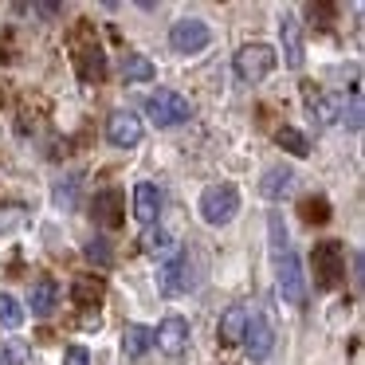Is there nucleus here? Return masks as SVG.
<instances>
[{
	"label": "nucleus",
	"mask_w": 365,
	"mask_h": 365,
	"mask_svg": "<svg viewBox=\"0 0 365 365\" xmlns=\"http://www.w3.org/2000/svg\"><path fill=\"white\" fill-rule=\"evenodd\" d=\"M291 189H294V173H291L287 165L267 169V173H263V181H259V192H263L267 200H283Z\"/></svg>",
	"instance_id": "obj_15"
},
{
	"label": "nucleus",
	"mask_w": 365,
	"mask_h": 365,
	"mask_svg": "<svg viewBox=\"0 0 365 365\" xmlns=\"http://www.w3.org/2000/svg\"><path fill=\"white\" fill-rule=\"evenodd\" d=\"M299 212H302V220H307V224H326V220H330V200H326V197H307Z\"/></svg>",
	"instance_id": "obj_25"
},
{
	"label": "nucleus",
	"mask_w": 365,
	"mask_h": 365,
	"mask_svg": "<svg viewBox=\"0 0 365 365\" xmlns=\"http://www.w3.org/2000/svg\"><path fill=\"white\" fill-rule=\"evenodd\" d=\"M197 208H200V216H205V224H212V228H224V224L232 220V216L240 212V192H236V185H208L205 192H200V200H197Z\"/></svg>",
	"instance_id": "obj_3"
},
{
	"label": "nucleus",
	"mask_w": 365,
	"mask_h": 365,
	"mask_svg": "<svg viewBox=\"0 0 365 365\" xmlns=\"http://www.w3.org/2000/svg\"><path fill=\"white\" fill-rule=\"evenodd\" d=\"M106 142L118 145V150H130V145L142 142V118L130 110H114L106 118Z\"/></svg>",
	"instance_id": "obj_8"
},
{
	"label": "nucleus",
	"mask_w": 365,
	"mask_h": 365,
	"mask_svg": "<svg viewBox=\"0 0 365 365\" xmlns=\"http://www.w3.org/2000/svg\"><path fill=\"white\" fill-rule=\"evenodd\" d=\"M28 12H32V16H59V12H63V4H51V0H48V4H32Z\"/></svg>",
	"instance_id": "obj_30"
},
{
	"label": "nucleus",
	"mask_w": 365,
	"mask_h": 365,
	"mask_svg": "<svg viewBox=\"0 0 365 365\" xmlns=\"http://www.w3.org/2000/svg\"><path fill=\"white\" fill-rule=\"evenodd\" d=\"M142 252H150V255L173 252V236H169L165 228H145V232H142Z\"/></svg>",
	"instance_id": "obj_24"
},
{
	"label": "nucleus",
	"mask_w": 365,
	"mask_h": 365,
	"mask_svg": "<svg viewBox=\"0 0 365 365\" xmlns=\"http://www.w3.org/2000/svg\"><path fill=\"white\" fill-rule=\"evenodd\" d=\"M275 279H279V294L291 307H307V271H302V259L294 252L279 255L275 259Z\"/></svg>",
	"instance_id": "obj_6"
},
{
	"label": "nucleus",
	"mask_w": 365,
	"mask_h": 365,
	"mask_svg": "<svg viewBox=\"0 0 365 365\" xmlns=\"http://www.w3.org/2000/svg\"><path fill=\"white\" fill-rule=\"evenodd\" d=\"M310 267H314V287L318 291H334L346 279V244L341 240H318L310 252Z\"/></svg>",
	"instance_id": "obj_1"
},
{
	"label": "nucleus",
	"mask_w": 365,
	"mask_h": 365,
	"mask_svg": "<svg viewBox=\"0 0 365 365\" xmlns=\"http://www.w3.org/2000/svg\"><path fill=\"white\" fill-rule=\"evenodd\" d=\"M0 326L4 330H20L24 326V302L4 294V291H0Z\"/></svg>",
	"instance_id": "obj_21"
},
{
	"label": "nucleus",
	"mask_w": 365,
	"mask_h": 365,
	"mask_svg": "<svg viewBox=\"0 0 365 365\" xmlns=\"http://www.w3.org/2000/svg\"><path fill=\"white\" fill-rule=\"evenodd\" d=\"M63 365H91L87 346H67V349H63Z\"/></svg>",
	"instance_id": "obj_28"
},
{
	"label": "nucleus",
	"mask_w": 365,
	"mask_h": 365,
	"mask_svg": "<svg viewBox=\"0 0 365 365\" xmlns=\"http://www.w3.org/2000/svg\"><path fill=\"white\" fill-rule=\"evenodd\" d=\"M158 287L161 294H185L192 287V263L189 255H177L173 263H165V267L158 271Z\"/></svg>",
	"instance_id": "obj_12"
},
{
	"label": "nucleus",
	"mask_w": 365,
	"mask_h": 365,
	"mask_svg": "<svg viewBox=\"0 0 365 365\" xmlns=\"http://www.w3.org/2000/svg\"><path fill=\"white\" fill-rule=\"evenodd\" d=\"M28 302H32L36 318H48L51 310H56V302H59V287L51 283V279H40V283L32 287V294H28Z\"/></svg>",
	"instance_id": "obj_17"
},
{
	"label": "nucleus",
	"mask_w": 365,
	"mask_h": 365,
	"mask_svg": "<svg viewBox=\"0 0 365 365\" xmlns=\"http://www.w3.org/2000/svg\"><path fill=\"white\" fill-rule=\"evenodd\" d=\"M75 189H79V177H71V181H67V189H56V200L71 208L75 205Z\"/></svg>",
	"instance_id": "obj_29"
},
{
	"label": "nucleus",
	"mask_w": 365,
	"mask_h": 365,
	"mask_svg": "<svg viewBox=\"0 0 365 365\" xmlns=\"http://www.w3.org/2000/svg\"><path fill=\"white\" fill-rule=\"evenodd\" d=\"M153 341H158V346L165 349L169 357H181L185 346H189V322H185L181 314H169L165 322L153 330Z\"/></svg>",
	"instance_id": "obj_11"
},
{
	"label": "nucleus",
	"mask_w": 365,
	"mask_h": 365,
	"mask_svg": "<svg viewBox=\"0 0 365 365\" xmlns=\"http://www.w3.org/2000/svg\"><path fill=\"white\" fill-rule=\"evenodd\" d=\"M279 63V51L271 48V43H244V48L236 51V79L240 83H259L267 79L271 71H275Z\"/></svg>",
	"instance_id": "obj_4"
},
{
	"label": "nucleus",
	"mask_w": 365,
	"mask_h": 365,
	"mask_svg": "<svg viewBox=\"0 0 365 365\" xmlns=\"http://www.w3.org/2000/svg\"><path fill=\"white\" fill-rule=\"evenodd\" d=\"M275 142L283 145V150L291 153V158H310V142H307V138H302L294 126H279Z\"/></svg>",
	"instance_id": "obj_22"
},
{
	"label": "nucleus",
	"mask_w": 365,
	"mask_h": 365,
	"mask_svg": "<svg viewBox=\"0 0 365 365\" xmlns=\"http://www.w3.org/2000/svg\"><path fill=\"white\" fill-rule=\"evenodd\" d=\"M247 330V307H228L220 314V338L224 341H240Z\"/></svg>",
	"instance_id": "obj_19"
},
{
	"label": "nucleus",
	"mask_w": 365,
	"mask_h": 365,
	"mask_svg": "<svg viewBox=\"0 0 365 365\" xmlns=\"http://www.w3.org/2000/svg\"><path fill=\"white\" fill-rule=\"evenodd\" d=\"M0 365H9V361H4V349H0Z\"/></svg>",
	"instance_id": "obj_33"
},
{
	"label": "nucleus",
	"mask_w": 365,
	"mask_h": 365,
	"mask_svg": "<svg viewBox=\"0 0 365 365\" xmlns=\"http://www.w3.org/2000/svg\"><path fill=\"white\" fill-rule=\"evenodd\" d=\"M158 212H161V192H158V185H150V181H142L134 189V216L142 224H153L158 220Z\"/></svg>",
	"instance_id": "obj_14"
},
{
	"label": "nucleus",
	"mask_w": 365,
	"mask_h": 365,
	"mask_svg": "<svg viewBox=\"0 0 365 365\" xmlns=\"http://www.w3.org/2000/svg\"><path fill=\"white\" fill-rule=\"evenodd\" d=\"M103 294H106V283H103V279H95V275L75 279V287H71V299L79 302V307H95Z\"/></svg>",
	"instance_id": "obj_20"
},
{
	"label": "nucleus",
	"mask_w": 365,
	"mask_h": 365,
	"mask_svg": "<svg viewBox=\"0 0 365 365\" xmlns=\"http://www.w3.org/2000/svg\"><path fill=\"white\" fill-rule=\"evenodd\" d=\"M247 346V354L252 357H267L271 354V341H275V334H271V322L263 314H247V330L244 338H240Z\"/></svg>",
	"instance_id": "obj_13"
},
{
	"label": "nucleus",
	"mask_w": 365,
	"mask_h": 365,
	"mask_svg": "<svg viewBox=\"0 0 365 365\" xmlns=\"http://www.w3.org/2000/svg\"><path fill=\"white\" fill-rule=\"evenodd\" d=\"M338 110H341V122H346L349 130H357L361 126V103H357V98H338Z\"/></svg>",
	"instance_id": "obj_27"
},
{
	"label": "nucleus",
	"mask_w": 365,
	"mask_h": 365,
	"mask_svg": "<svg viewBox=\"0 0 365 365\" xmlns=\"http://www.w3.org/2000/svg\"><path fill=\"white\" fill-rule=\"evenodd\" d=\"M122 349H126V357H145L153 349V330H145V326H126Z\"/></svg>",
	"instance_id": "obj_18"
},
{
	"label": "nucleus",
	"mask_w": 365,
	"mask_h": 365,
	"mask_svg": "<svg viewBox=\"0 0 365 365\" xmlns=\"http://www.w3.org/2000/svg\"><path fill=\"white\" fill-rule=\"evenodd\" d=\"M267 236H271V255H287L291 252V240H287V224H283V216L279 212H271L267 216Z\"/></svg>",
	"instance_id": "obj_23"
},
{
	"label": "nucleus",
	"mask_w": 365,
	"mask_h": 365,
	"mask_svg": "<svg viewBox=\"0 0 365 365\" xmlns=\"http://www.w3.org/2000/svg\"><path fill=\"white\" fill-rule=\"evenodd\" d=\"M9 357H12V361H16V365H24V361H28V349L20 346V341H12V346L4 349V361H9Z\"/></svg>",
	"instance_id": "obj_31"
},
{
	"label": "nucleus",
	"mask_w": 365,
	"mask_h": 365,
	"mask_svg": "<svg viewBox=\"0 0 365 365\" xmlns=\"http://www.w3.org/2000/svg\"><path fill=\"white\" fill-rule=\"evenodd\" d=\"M279 40H283V59L287 67H294L299 71L302 63H307V51H302V24L294 12H283V20H279Z\"/></svg>",
	"instance_id": "obj_10"
},
{
	"label": "nucleus",
	"mask_w": 365,
	"mask_h": 365,
	"mask_svg": "<svg viewBox=\"0 0 365 365\" xmlns=\"http://www.w3.org/2000/svg\"><path fill=\"white\" fill-rule=\"evenodd\" d=\"M145 114H150L153 126L165 130V126H181V122H189L192 106H189L185 95H177V91H169V87H158L150 98H145Z\"/></svg>",
	"instance_id": "obj_2"
},
{
	"label": "nucleus",
	"mask_w": 365,
	"mask_h": 365,
	"mask_svg": "<svg viewBox=\"0 0 365 365\" xmlns=\"http://www.w3.org/2000/svg\"><path fill=\"white\" fill-rule=\"evenodd\" d=\"M75 71H79L83 83L106 79V56L98 48V40L91 36V24H79V32H75Z\"/></svg>",
	"instance_id": "obj_5"
},
{
	"label": "nucleus",
	"mask_w": 365,
	"mask_h": 365,
	"mask_svg": "<svg viewBox=\"0 0 365 365\" xmlns=\"http://www.w3.org/2000/svg\"><path fill=\"white\" fill-rule=\"evenodd\" d=\"M91 216H95V224H103V228H118V224L126 220V197H122L118 189L95 192V200H91Z\"/></svg>",
	"instance_id": "obj_9"
},
{
	"label": "nucleus",
	"mask_w": 365,
	"mask_h": 365,
	"mask_svg": "<svg viewBox=\"0 0 365 365\" xmlns=\"http://www.w3.org/2000/svg\"><path fill=\"white\" fill-rule=\"evenodd\" d=\"M208 43H212V28H208L200 16L177 20L173 32H169V48H173L177 56H197V51H205Z\"/></svg>",
	"instance_id": "obj_7"
},
{
	"label": "nucleus",
	"mask_w": 365,
	"mask_h": 365,
	"mask_svg": "<svg viewBox=\"0 0 365 365\" xmlns=\"http://www.w3.org/2000/svg\"><path fill=\"white\" fill-rule=\"evenodd\" d=\"M307 12H310V20L318 16V24H326V16H334V9H326V4H310Z\"/></svg>",
	"instance_id": "obj_32"
},
{
	"label": "nucleus",
	"mask_w": 365,
	"mask_h": 365,
	"mask_svg": "<svg viewBox=\"0 0 365 365\" xmlns=\"http://www.w3.org/2000/svg\"><path fill=\"white\" fill-rule=\"evenodd\" d=\"M153 75H158V67H153L150 56H142V51H126V59H122V79L126 83H153Z\"/></svg>",
	"instance_id": "obj_16"
},
{
	"label": "nucleus",
	"mask_w": 365,
	"mask_h": 365,
	"mask_svg": "<svg viewBox=\"0 0 365 365\" xmlns=\"http://www.w3.org/2000/svg\"><path fill=\"white\" fill-rule=\"evenodd\" d=\"M83 252H87V259L91 263H98V267H110V259H114V252H110V244H106L103 236H95V240H87V247H83Z\"/></svg>",
	"instance_id": "obj_26"
}]
</instances>
